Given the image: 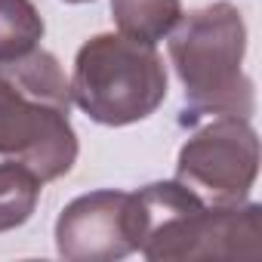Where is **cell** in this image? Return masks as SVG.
<instances>
[{
	"label": "cell",
	"mask_w": 262,
	"mask_h": 262,
	"mask_svg": "<svg viewBox=\"0 0 262 262\" xmlns=\"http://www.w3.org/2000/svg\"><path fill=\"white\" fill-rule=\"evenodd\" d=\"M136 241L145 259H259L262 207L207 204L179 179L133 191Z\"/></svg>",
	"instance_id": "obj_1"
},
{
	"label": "cell",
	"mask_w": 262,
	"mask_h": 262,
	"mask_svg": "<svg viewBox=\"0 0 262 262\" xmlns=\"http://www.w3.org/2000/svg\"><path fill=\"white\" fill-rule=\"evenodd\" d=\"M71 80L50 50H31L0 65V155L25 164L40 182L62 179L77 164L71 126Z\"/></svg>",
	"instance_id": "obj_2"
},
{
	"label": "cell",
	"mask_w": 262,
	"mask_h": 262,
	"mask_svg": "<svg viewBox=\"0 0 262 262\" xmlns=\"http://www.w3.org/2000/svg\"><path fill=\"white\" fill-rule=\"evenodd\" d=\"M244 56L247 25L234 4L219 0L188 16L182 13L179 25L170 31V62L194 117H253L256 90L244 74Z\"/></svg>",
	"instance_id": "obj_3"
},
{
	"label": "cell",
	"mask_w": 262,
	"mask_h": 262,
	"mask_svg": "<svg viewBox=\"0 0 262 262\" xmlns=\"http://www.w3.org/2000/svg\"><path fill=\"white\" fill-rule=\"evenodd\" d=\"M167 99V65L151 43L123 34L90 37L74 59L71 102L102 123L129 126L151 117Z\"/></svg>",
	"instance_id": "obj_4"
},
{
	"label": "cell",
	"mask_w": 262,
	"mask_h": 262,
	"mask_svg": "<svg viewBox=\"0 0 262 262\" xmlns=\"http://www.w3.org/2000/svg\"><path fill=\"white\" fill-rule=\"evenodd\" d=\"M259 176V136L250 117L216 114L185 139L176 179L207 204H241Z\"/></svg>",
	"instance_id": "obj_5"
},
{
	"label": "cell",
	"mask_w": 262,
	"mask_h": 262,
	"mask_svg": "<svg viewBox=\"0 0 262 262\" xmlns=\"http://www.w3.org/2000/svg\"><path fill=\"white\" fill-rule=\"evenodd\" d=\"M56 250L68 262H114L136 253L133 191L99 188L65 204L56 219Z\"/></svg>",
	"instance_id": "obj_6"
},
{
	"label": "cell",
	"mask_w": 262,
	"mask_h": 262,
	"mask_svg": "<svg viewBox=\"0 0 262 262\" xmlns=\"http://www.w3.org/2000/svg\"><path fill=\"white\" fill-rule=\"evenodd\" d=\"M111 16L123 37L139 43H158L182 19L179 0H111Z\"/></svg>",
	"instance_id": "obj_7"
},
{
	"label": "cell",
	"mask_w": 262,
	"mask_h": 262,
	"mask_svg": "<svg viewBox=\"0 0 262 262\" xmlns=\"http://www.w3.org/2000/svg\"><path fill=\"white\" fill-rule=\"evenodd\" d=\"M43 182L19 161L0 164V234L25 225L40 201Z\"/></svg>",
	"instance_id": "obj_8"
},
{
	"label": "cell",
	"mask_w": 262,
	"mask_h": 262,
	"mask_svg": "<svg viewBox=\"0 0 262 262\" xmlns=\"http://www.w3.org/2000/svg\"><path fill=\"white\" fill-rule=\"evenodd\" d=\"M43 31V16L31 0H0V65L37 50Z\"/></svg>",
	"instance_id": "obj_9"
},
{
	"label": "cell",
	"mask_w": 262,
	"mask_h": 262,
	"mask_svg": "<svg viewBox=\"0 0 262 262\" xmlns=\"http://www.w3.org/2000/svg\"><path fill=\"white\" fill-rule=\"evenodd\" d=\"M65 4H90V0H65Z\"/></svg>",
	"instance_id": "obj_10"
}]
</instances>
